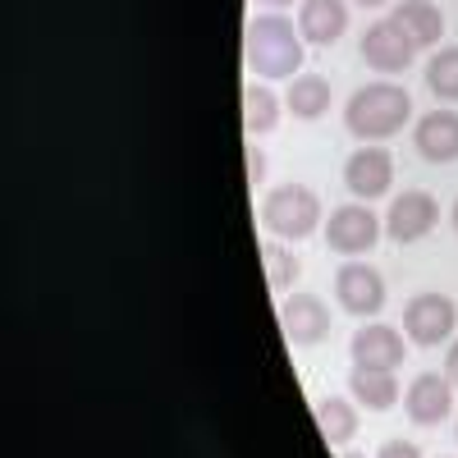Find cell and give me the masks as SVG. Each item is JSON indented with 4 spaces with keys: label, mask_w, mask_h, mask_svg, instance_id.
<instances>
[{
    "label": "cell",
    "mask_w": 458,
    "mask_h": 458,
    "mask_svg": "<svg viewBox=\"0 0 458 458\" xmlns=\"http://www.w3.org/2000/svg\"><path fill=\"white\" fill-rule=\"evenodd\" d=\"M344 458H358V454H344Z\"/></svg>",
    "instance_id": "obj_28"
},
{
    "label": "cell",
    "mask_w": 458,
    "mask_h": 458,
    "mask_svg": "<svg viewBox=\"0 0 458 458\" xmlns=\"http://www.w3.org/2000/svg\"><path fill=\"white\" fill-rule=\"evenodd\" d=\"M380 234H386V220H380L367 202L335 207L330 220H326V243H330V252H344V257L371 252Z\"/></svg>",
    "instance_id": "obj_5"
},
{
    "label": "cell",
    "mask_w": 458,
    "mask_h": 458,
    "mask_svg": "<svg viewBox=\"0 0 458 458\" xmlns=\"http://www.w3.org/2000/svg\"><path fill=\"white\" fill-rule=\"evenodd\" d=\"M412 147L422 151V161H431V165L458 161V110H427L412 129Z\"/></svg>",
    "instance_id": "obj_13"
},
{
    "label": "cell",
    "mask_w": 458,
    "mask_h": 458,
    "mask_svg": "<svg viewBox=\"0 0 458 458\" xmlns=\"http://www.w3.org/2000/svg\"><path fill=\"white\" fill-rule=\"evenodd\" d=\"M445 376L454 380V390H458V339L449 344V353H445Z\"/></svg>",
    "instance_id": "obj_24"
},
{
    "label": "cell",
    "mask_w": 458,
    "mask_h": 458,
    "mask_svg": "<svg viewBox=\"0 0 458 458\" xmlns=\"http://www.w3.org/2000/svg\"><path fill=\"white\" fill-rule=\"evenodd\" d=\"M298 28H302V42L335 47L339 37L349 32V0H302Z\"/></svg>",
    "instance_id": "obj_14"
},
{
    "label": "cell",
    "mask_w": 458,
    "mask_h": 458,
    "mask_svg": "<svg viewBox=\"0 0 458 458\" xmlns=\"http://www.w3.org/2000/svg\"><path fill=\"white\" fill-rule=\"evenodd\" d=\"M302 28L289 23L284 14H257L248 23V37H243V60L257 79H298L302 73Z\"/></svg>",
    "instance_id": "obj_1"
},
{
    "label": "cell",
    "mask_w": 458,
    "mask_h": 458,
    "mask_svg": "<svg viewBox=\"0 0 458 458\" xmlns=\"http://www.w3.org/2000/svg\"><path fill=\"white\" fill-rule=\"evenodd\" d=\"M266 10H284V5H293V0H261Z\"/></svg>",
    "instance_id": "obj_26"
},
{
    "label": "cell",
    "mask_w": 458,
    "mask_h": 458,
    "mask_svg": "<svg viewBox=\"0 0 458 458\" xmlns=\"http://www.w3.org/2000/svg\"><path fill=\"white\" fill-rule=\"evenodd\" d=\"M280 326L293 349H312V344H321L330 335V312L317 293H293L280 302Z\"/></svg>",
    "instance_id": "obj_11"
},
{
    "label": "cell",
    "mask_w": 458,
    "mask_h": 458,
    "mask_svg": "<svg viewBox=\"0 0 458 458\" xmlns=\"http://www.w3.org/2000/svg\"><path fill=\"white\" fill-rule=\"evenodd\" d=\"M376 458H422V449H417L412 440H399V436H394V440L380 445V454H376Z\"/></svg>",
    "instance_id": "obj_22"
},
{
    "label": "cell",
    "mask_w": 458,
    "mask_h": 458,
    "mask_svg": "<svg viewBox=\"0 0 458 458\" xmlns=\"http://www.w3.org/2000/svg\"><path fill=\"white\" fill-rule=\"evenodd\" d=\"M394 19L408 28V37L417 42V51L436 47L440 37H445V14H440V5H431V0H399Z\"/></svg>",
    "instance_id": "obj_16"
},
{
    "label": "cell",
    "mask_w": 458,
    "mask_h": 458,
    "mask_svg": "<svg viewBox=\"0 0 458 458\" xmlns=\"http://www.w3.org/2000/svg\"><path fill=\"white\" fill-rule=\"evenodd\" d=\"M454 229H458V202H454Z\"/></svg>",
    "instance_id": "obj_27"
},
{
    "label": "cell",
    "mask_w": 458,
    "mask_h": 458,
    "mask_svg": "<svg viewBox=\"0 0 458 458\" xmlns=\"http://www.w3.org/2000/svg\"><path fill=\"white\" fill-rule=\"evenodd\" d=\"M458 330V308H454V298L445 293H417L408 298V308H403V335L412 344H422V349H440V344H449Z\"/></svg>",
    "instance_id": "obj_4"
},
{
    "label": "cell",
    "mask_w": 458,
    "mask_h": 458,
    "mask_svg": "<svg viewBox=\"0 0 458 458\" xmlns=\"http://www.w3.org/2000/svg\"><path fill=\"white\" fill-rule=\"evenodd\" d=\"M427 88L440 101H458V47H440L427 64Z\"/></svg>",
    "instance_id": "obj_21"
},
{
    "label": "cell",
    "mask_w": 458,
    "mask_h": 458,
    "mask_svg": "<svg viewBox=\"0 0 458 458\" xmlns=\"http://www.w3.org/2000/svg\"><path fill=\"white\" fill-rule=\"evenodd\" d=\"M412 55H417V42L408 37V28L394 14L367 23V32H362V60L376 73H403L412 64Z\"/></svg>",
    "instance_id": "obj_6"
},
{
    "label": "cell",
    "mask_w": 458,
    "mask_h": 458,
    "mask_svg": "<svg viewBox=\"0 0 458 458\" xmlns=\"http://www.w3.org/2000/svg\"><path fill=\"white\" fill-rule=\"evenodd\" d=\"M284 106L298 114V120H321V114L330 110V83L321 79V73H298V79H289Z\"/></svg>",
    "instance_id": "obj_18"
},
{
    "label": "cell",
    "mask_w": 458,
    "mask_h": 458,
    "mask_svg": "<svg viewBox=\"0 0 458 458\" xmlns=\"http://www.w3.org/2000/svg\"><path fill=\"white\" fill-rule=\"evenodd\" d=\"M358 399H339V394H326V399H317V427H321V436L339 449V445H349L353 436H358V408H353Z\"/></svg>",
    "instance_id": "obj_17"
},
{
    "label": "cell",
    "mask_w": 458,
    "mask_h": 458,
    "mask_svg": "<svg viewBox=\"0 0 458 458\" xmlns=\"http://www.w3.org/2000/svg\"><path fill=\"white\" fill-rule=\"evenodd\" d=\"M440 220V202L431 193H422V188H408L403 198L390 202V216H386V234L394 243H417V239H427L431 229Z\"/></svg>",
    "instance_id": "obj_10"
},
{
    "label": "cell",
    "mask_w": 458,
    "mask_h": 458,
    "mask_svg": "<svg viewBox=\"0 0 458 458\" xmlns=\"http://www.w3.org/2000/svg\"><path fill=\"white\" fill-rule=\"evenodd\" d=\"M349 353H353V367L394 371V367H403V358H408V339H403L394 326H386V321H371V326H362V330L353 335Z\"/></svg>",
    "instance_id": "obj_12"
},
{
    "label": "cell",
    "mask_w": 458,
    "mask_h": 458,
    "mask_svg": "<svg viewBox=\"0 0 458 458\" xmlns=\"http://www.w3.org/2000/svg\"><path fill=\"white\" fill-rule=\"evenodd\" d=\"M321 220H326L321 216V198L312 193L308 183H280V188H271V193L261 198V225L271 229L276 239L298 243V239L317 234Z\"/></svg>",
    "instance_id": "obj_3"
},
{
    "label": "cell",
    "mask_w": 458,
    "mask_h": 458,
    "mask_svg": "<svg viewBox=\"0 0 458 458\" xmlns=\"http://www.w3.org/2000/svg\"><path fill=\"white\" fill-rule=\"evenodd\" d=\"M276 124H280V97L266 83H248V92H243V129H248V138L271 133Z\"/></svg>",
    "instance_id": "obj_19"
},
{
    "label": "cell",
    "mask_w": 458,
    "mask_h": 458,
    "mask_svg": "<svg viewBox=\"0 0 458 458\" xmlns=\"http://www.w3.org/2000/svg\"><path fill=\"white\" fill-rule=\"evenodd\" d=\"M349 390L358 403H367L371 412H386L399 403V380L394 371H376V367H353L349 371Z\"/></svg>",
    "instance_id": "obj_15"
},
{
    "label": "cell",
    "mask_w": 458,
    "mask_h": 458,
    "mask_svg": "<svg viewBox=\"0 0 458 458\" xmlns=\"http://www.w3.org/2000/svg\"><path fill=\"white\" fill-rule=\"evenodd\" d=\"M248 174H252V183L266 179V157H261V147H248Z\"/></svg>",
    "instance_id": "obj_23"
},
{
    "label": "cell",
    "mask_w": 458,
    "mask_h": 458,
    "mask_svg": "<svg viewBox=\"0 0 458 458\" xmlns=\"http://www.w3.org/2000/svg\"><path fill=\"white\" fill-rule=\"evenodd\" d=\"M403 412L412 417L417 427H440L445 417L454 412V380L440 371H422L408 380L403 390Z\"/></svg>",
    "instance_id": "obj_9"
},
{
    "label": "cell",
    "mask_w": 458,
    "mask_h": 458,
    "mask_svg": "<svg viewBox=\"0 0 458 458\" xmlns=\"http://www.w3.org/2000/svg\"><path fill=\"white\" fill-rule=\"evenodd\" d=\"M353 5H362V10H380V5H390V0H353Z\"/></svg>",
    "instance_id": "obj_25"
},
{
    "label": "cell",
    "mask_w": 458,
    "mask_h": 458,
    "mask_svg": "<svg viewBox=\"0 0 458 458\" xmlns=\"http://www.w3.org/2000/svg\"><path fill=\"white\" fill-rule=\"evenodd\" d=\"M412 120V97L399 83H367L349 97L344 106V124H349L353 138L362 142H380V138H394L403 124Z\"/></svg>",
    "instance_id": "obj_2"
},
{
    "label": "cell",
    "mask_w": 458,
    "mask_h": 458,
    "mask_svg": "<svg viewBox=\"0 0 458 458\" xmlns=\"http://www.w3.org/2000/svg\"><path fill=\"white\" fill-rule=\"evenodd\" d=\"M335 298H339L344 312L367 321V317H376L380 308H386V280H380L376 266L349 261V266H339V276H335Z\"/></svg>",
    "instance_id": "obj_7"
},
{
    "label": "cell",
    "mask_w": 458,
    "mask_h": 458,
    "mask_svg": "<svg viewBox=\"0 0 458 458\" xmlns=\"http://www.w3.org/2000/svg\"><path fill=\"white\" fill-rule=\"evenodd\" d=\"M394 183V157L386 147H358L349 161H344V188L358 198V202H376L386 198Z\"/></svg>",
    "instance_id": "obj_8"
},
{
    "label": "cell",
    "mask_w": 458,
    "mask_h": 458,
    "mask_svg": "<svg viewBox=\"0 0 458 458\" xmlns=\"http://www.w3.org/2000/svg\"><path fill=\"white\" fill-rule=\"evenodd\" d=\"M261 266H266V284H271L276 293L293 289V280L302 276V261L289 248H280V243H266L261 248Z\"/></svg>",
    "instance_id": "obj_20"
}]
</instances>
